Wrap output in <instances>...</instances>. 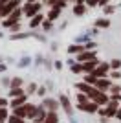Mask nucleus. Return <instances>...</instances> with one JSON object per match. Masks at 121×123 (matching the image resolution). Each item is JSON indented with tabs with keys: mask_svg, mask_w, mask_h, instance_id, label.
Masks as SVG:
<instances>
[{
	"mask_svg": "<svg viewBox=\"0 0 121 123\" xmlns=\"http://www.w3.org/2000/svg\"><path fill=\"white\" fill-rule=\"evenodd\" d=\"M6 108H0V121H2V119H6Z\"/></svg>",
	"mask_w": 121,
	"mask_h": 123,
	"instance_id": "obj_21",
	"label": "nucleus"
},
{
	"mask_svg": "<svg viewBox=\"0 0 121 123\" xmlns=\"http://www.w3.org/2000/svg\"><path fill=\"white\" fill-rule=\"evenodd\" d=\"M94 57H96L94 51H81L77 59H79L81 62H88V61H94Z\"/></svg>",
	"mask_w": 121,
	"mask_h": 123,
	"instance_id": "obj_2",
	"label": "nucleus"
},
{
	"mask_svg": "<svg viewBox=\"0 0 121 123\" xmlns=\"http://www.w3.org/2000/svg\"><path fill=\"white\" fill-rule=\"evenodd\" d=\"M96 26H97V28H108V26H110V20H106V18H99V20H96Z\"/></svg>",
	"mask_w": 121,
	"mask_h": 123,
	"instance_id": "obj_11",
	"label": "nucleus"
},
{
	"mask_svg": "<svg viewBox=\"0 0 121 123\" xmlns=\"http://www.w3.org/2000/svg\"><path fill=\"white\" fill-rule=\"evenodd\" d=\"M59 11L60 9H57V7H51L50 13H48V18H50V20H55L57 17H59Z\"/></svg>",
	"mask_w": 121,
	"mask_h": 123,
	"instance_id": "obj_10",
	"label": "nucleus"
},
{
	"mask_svg": "<svg viewBox=\"0 0 121 123\" xmlns=\"http://www.w3.org/2000/svg\"><path fill=\"white\" fill-rule=\"evenodd\" d=\"M94 99H96V103H99V105L106 103V96H105V94H101V92H97L96 96H94Z\"/></svg>",
	"mask_w": 121,
	"mask_h": 123,
	"instance_id": "obj_8",
	"label": "nucleus"
},
{
	"mask_svg": "<svg viewBox=\"0 0 121 123\" xmlns=\"http://www.w3.org/2000/svg\"><path fill=\"white\" fill-rule=\"evenodd\" d=\"M85 101H86V98L83 96V94H79V103H85Z\"/></svg>",
	"mask_w": 121,
	"mask_h": 123,
	"instance_id": "obj_27",
	"label": "nucleus"
},
{
	"mask_svg": "<svg viewBox=\"0 0 121 123\" xmlns=\"http://www.w3.org/2000/svg\"><path fill=\"white\" fill-rule=\"evenodd\" d=\"M96 107H97V105H92V103H81V105H79L81 110H86V112H94Z\"/></svg>",
	"mask_w": 121,
	"mask_h": 123,
	"instance_id": "obj_5",
	"label": "nucleus"
},
{
	"mask_svg": "<svg viewBox=\"0 0 121 123\" xmlns=\"http://www.w3.org/2000/svg\"><path fill=\"white\" fill-rule=\"evenodd\" d=\"M81 70H85L83 64H75V66H73V72H81Z\"/></svg>",
	"mask_w": 121,
	"mask_h": 123,
	"instance_id": "obj_23",
	"label": "nucleus"
},
{
	"mask_svg": "<svg viewBox=\"0 0 121 123\" xmlns=\"http://www.w3.org/2000/svg\"><path fill=\"white\" fill-rule=\"evenodd\" d=\"M46 2H48V4H50V6H55L57 2H59V0H46Z\"/></svg>",
	"mask_w": 121,
	"mask_h": 123,
	"instance_id": "obj_28",
	"label": "nucleus"
},
{
	"mask_svg": "<svg viewBox=\"0 0 121 123\" xmlns=\"http://www.w3.org/2000/svg\"><path fill=\"white\" fill-rule=\"evenodd\" d=\"M108 4V0H99V6H106Z\"/></svg>",
	"mask_w": 121,
	"mask_h": 123,
	"instance_id": "obj_29",
	"label": "nucleus"
},
{
	"mask_svg": "<svg viewBox=\"0 0 121 123\" xmlns=\"http://www.w3.org/2000/svg\"><path fill=\"white\" fill-rule=\"evenodd\" d=\"M39 11H40V4H26L24 6V15L26 17H37L39 15Z\"/></svg>",
	"mask_w": 121,
	"mask_h": 123,
	"instance_id": "obj_1",
	"label": "nucleus"
},
{
	"mask_svg": "<svg viewBox=\"0 0 121 123\" xmlns=\"http://www.w3.org/2000/svg\"><path fill=\"white\" fill-rule=\"evenodd\" d=\"M28 2H30V4H35V2H37V0H28Z\"/></svg>",
	"mask_w": 121,
	"mask_h": 123,
	"instance_id": "obj_31",
	"label": "nucleus"
},
{
	"mask_svg": "<svg viewBox=\"0 0 121 123\" xmlns=\"http://www.w3.org/2000/svg\"><path fill=\"white\" fill-rule=\"evenodd\" d=\"M60 101H62V105L66 107V110H70V101H68V99H66V98H62Z\"/></svg>",
	"mask_w": 121,
	"mask_h": 123,
	"instance_id": "obj_18",
	"label": "nucleus"
},
{
	"mask_svg": "<svg viewBox=\"0 0 121 123\" xmlns=\"http://www.w3.org/2000/svg\"><path fill=\"white\" fill-rule=\"evenodd\" d=\"M119 66H121V61H117V59L112 61V68H119Z\"/></svg>",
	"mask_w": 121,
	"mask_h": 123,
	"instance_id": "obj_22",
	"label": "nucleus"
},
{
	"mask_svg": "<svg viewBox=\"0 0 121 123\" xmlns=\"http://www.w3.org/2000/svg\"><path fill=\"white\" fill-rule=\"evenodd\" d=\"M96 59H94V61H88V62H85V64H83V68H85L86 72H94V68H96Z\"/></svg>",
	"mask_w": 121,
	"mask_h": 123,
	"instance_id": "obj_6",
	"label": "nucleus"
},
{
	"mask_svg": "<svg viewBox=\"0 0 121 123\" xmlns=\"http://www.w3.org/2000/svg\"><path fill=\"white\" fill-rule=\"evenodd\" d=\"M116 108H117V105H116V103H112L110 107L105 110V114H106V116H114V114H116Z\"/></svg>",
	"mask_w": 121,
	"mask_h": 123,
	"instance_id": "obj_12",
	"label": "nucleus"
},
{
	"mask_svg": "<svg viewBox=\"0 0 121 123\" xmlns=\"http://www.w3.org/2000/svg\"><path fill=\"white\" fill-rule=\"evenodd\" d=\"M86 4H88V6H97V4H99V0H88Z\"/></svg>",
	"mask_w": 121,
	"mask_h": 123,
	"instance_id": "obj_25",
	"label": "nucleus"
},
{
	"mask_svg": "<svg viewBox=\"0 0 121 123\" xmlns=\"http://www.w3.org/2000/svg\"><path fill=\"white\" fill-rule=\"evenodd\" d=\"M68 51H72V53H73V51H85V48H83V46H70Z\"/></svg>",
	"mask_w": 121,
	"mask_h": 123,
	"instance_id": "obj_15",
	"label": "nucleus"
},
{
	"mask_svg": "<svg viewBox=\"0 0 121 123\" xmlns=\"http://www.w3.org/2000/svg\"><path fill=\"white\" fill-rule=\"evenodd\" d=\"M85 11H86L85 4H77L75 7H73V13H75V15H85Z\"/></svg>",
	"mask_w": 121,
	"mask_h": 123,
	"instance_id": "obj_9",
	"label": "nucleus"
},
{
	"mask_svg": "<svg viewBox=\"0 0 121 123\" xmlns=\"http://www.w3.org/2000/svg\"><path fill=\"white\" fill-rule=\"evenodd\" d=\"M46 105H48L50 108H53V110L57 108V103H55V101H46Z\"/></svg>",
	"mask_w": 121,
	"mask_h": 123,
	"instance_id": "obj_20",
	"label": "nucleus"
},
{
	"mask_svg": "<svg viewBox=\"0 0 121 123\" xmlns=\"http://www.w3.org/2000/svg\"><path fill=\"white\" fill-rule=\"evenodd\" d=\"M106 70H108V64H101L99 68H96V70L92 72V75L96 77V79H99V77H103L106 74Z\"/></svg>",
	"mask_w": 121,
	"mask_h": 123,
	"instance_id": "obj_4",
	"label": "nucleus"
},
{
	"mask_svg": "<svg viewBox=\"0 0 121 123\" xmlns=\"http://www.w3.org/2000/svg\"><path fill=\"white\" fill-rule=\"evenodd\" d=\"M9 123H24V121H22V118H18V116H13V118H9Z\"/></svg>",
	"mask_w": 121,
	"mask_h": 123,
	"instance_id": "obj_17",
	"label": "nucleus"
},
{
	"mask_svg": "<svg viewBox=\"0 0 121 123\" xmlns=\"http://www.w3.org/2000/svg\"><path fill=\"white\" fill-rule=\"evenodd\" d=\"M97 88H108V85H110V83L106 81V79H97Z\"/></svg>",
	"mask_w": 121,
	"mask_h": 123,
	"instance_id": "obj_13",
	"label": "nucleus"
},
{
	"mask_svg": "<svg viewBox=\"0 0 121 123\" xmlns=\"http://www.w3.org/2000/svg\"><path fill=\"white\" fill-rule=\"evenodd\" d=\"M42 123H57V116L55 114H48V118H46Z\"/></svg>",
	"mask_w": 121,
	"mask_h": 123,
	"instance_id": "obj_14",
	"label": "nucleus"
},
{
	"mask_svg": "<svg viewBox=\"0 0 121 123\" xmlns=\"http://www.w3.org/2000/svg\"><path fill=\"white\" fill-rule=\"evenodd\" d=\"M42 18H44V17L40 15V13H39L37 17H33V18H31V22H30V24H31V28H37V26H39L40 22H42Z\"/></svg>",
	"mask_w": 121,
	"mask_h": 123,
	"instance_id": "obj_7",
	"label": "nucleus"
},
{
	"mask_svg": "<svg viewBox=\"0 0 121 123\" xmlns=\"http://www.w3.org/2000/svg\"><path fill=\"white\" fill-rule=\"evenodd\" d=\"M22 94V90H18V88H15V90H11V96H20Z\"/></svg>",
	"mask_w": 121,
	"mask_h": 123,
	"instance_id": "obj_24",
	"label": "nucleus"
},
{
	"mask_svg": "<svg viewBox=\"0 0 121 123\" xmlns=\"http://www.w3.org/2000/svg\"><path fill=\"white\" fill-rule=\"evenodd\" d=\"M75 2H77V0H75Z\"/></svg>",
	"mask_w": 121,
	"mask_h": 123,
	"instance_id": "obj_33",
	"label": "nucleus"
},
{
	"mask_svg": "<svg viewBox=\"0 0 121 123\" xmlns=\"http://www.w3.org/2000/svg\"><path fill=\"white\" fill-rule=\"evenodd\" d=\"M85 2H88V0H77V4H85Z\"/></svg>",
	"mask_w": 121,
	"mask_h": 123,
	"instance_id": "obj_30",
	"label": "nucleus"
},
{
	"mask_svg": "<svg viewBox=\"0 0 121 123\" xmlns=\"http://www.w3.org/2000/svg\"><path fill=\"white\" fill-rule=\"evenodd\" d=\"M77 88H79V90H83V92H86V94H88V96H92V98H94V96H96V94H97V90H96V88L88 86L86 83H79V85H77Z\"/></svg>",
	"mask_w": 121,
	"mask_h": 123,
	"instance_id": "obj_3",
	"label": "nucleus"
},
{
	"mask_svg": "<svg viewBox=\"0 0 121 123\" xmlns=\"http://www.w3.org/2000/svg\"><path fill=\"white\" fill-rule=\"evenodd\" d=\"M112 11H114V7H112V6H106V7H105V13H112Z\"/></svg>",
	"mask_w": 121,
	"mask_h": 123,
	"instance_id": "obj_26",
	"label": "nucleus"
},
{
	"mask_svg": "<svg viewBox=\"0 0 121 123\" xmlns=\"http://www.w3.org/2000/svg\"><path fill=\"white\" fill-rule=\"evenodd\" d=\"M64 6H66V0H59V2H57V4L53 6V7H57V9H62Z\"/></svg>",
	"mask_w": 121,
	"mask_h": 123,
	"instance_id": "obj_16",
	"label": "nucleus"
},
{
	"mask_svg": "<svg viewBox=\"0 0 121 123\" xmlns=\"http://www.w3.org/2000/svg\"><path fill=\"white\" fill-rule=\"evenodd\" d=\"M117 116H119V118H121V112H119V114H117Z\"/></svg>",
	"mask_w": 121,
	"mask_h": 123,
	"instance_id": "obj_32",
	"label": "nucleus"
},
{
	"mask_svg": "<svg viewBox=\"0 0 121 123\" xmlns=\"http://www.w3.org/2000/svg\"><path fill=\"white\" fill-rule=\"evenodd\" d=\"M24 103V98H20V99H15L13 101V107H18V105H22Z\"/></svg>",
	"mask_w": 121,
	"mask_h": 123,
	"instance_id": "obj_19",
	"label": "nucleus"
}]
</instances>
